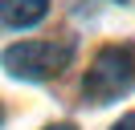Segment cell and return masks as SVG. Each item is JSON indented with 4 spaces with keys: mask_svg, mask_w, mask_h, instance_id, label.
<instances>
[{
    "mask_svg": "<svg viewBox=\"0 0 135 130\" xmlns=\"http://www.w3.org/2000/svg\"><path fill=\"white\" fill-rule=\"evenodd\" d=\"M131 85H135V45H107V49H98V57L90 61V69L82 77V94L94 106H107L115 98H123Z\"/></svg>",
    "mask_w": 135,
    "mask_h": 130,
    "instance_id": "1",
    "label": "cell"
},
{
    "mask_svg": "<svg viewBox=\"0 0 135 130\" xmlns=\"http://www.w3.org/2000/svg\"><path fill=\"white\" fill-rule=\"evenodd\" d=\"M70 57H74V41L70 37H61V41H21V45H8L0 53V65L12 77L49 81L70 65Z\"/></svg>",
    "mask_w": 135,
    "mask_h": 130,
    "instance_id": "2",
    "label": "cell"
},
{
    "mask_svg": "<svg viewBox=\"0 0 135 130\" xmlns=\"http://www.w3.org/2000/svg\"><path fill=\"white\" fill-rule=\"evenodd\" d=\"M49 16V0H0V20L8 29H33Z\"/></svg>",
    "mask_w": 135,
    "mask_h": 130,
    "instance_id": "3",
    "label": "cell"
},
{
    "mask_svg": "<svg viewBox=\"0 0 135 130\" xmlns=\"http://www.w3.org/2000/svg\"><path fill=\"white\" fill-rule=\"evenodd\" d=\"M110 130H135V114H123V118H119Z\"/></svg>",
    "mask_w": 135,
    "mask_h": 130,
    "instance_id": "4",
    "label": "cell"
},
{
    "mask_svg": "<svg viewBox=\"0 0 135 130\" xmlns=\"http://www.w3.org/2000/svg\"><path fill=\"white\" fill-rule=\"evenodd\" d=\"M45 130H78L74 122H53V126H45Z\"/></svg>",
    "mask_w": 135,
    "mask_h": 130,
    "instance_id": "5",
    "label": "cell"
},
{
    "mask_svg": "<svg viewBox=\"0 0 135 130\" xmlns=\"http://www.w3.org/2000/svg\"><path fill=\"white\" fill-rule=\"evenodd\" d=\"M0 122H4V106H0Z\"/></svg>",
    "mask_w": 135,
    "mask_h": 130,
    "instance_id": "6",
    "label": "cell"
},
{
    "mask_svg": "<svg viewBox=\"0 0 135 130\" xmlns=\"http://www.w3.org/2000/svg\"><path fill=\"white\" fill-rule=\"evenodd\" d=\"M119 4H123V0H119Z\"/></svg>",
    "mask_w": 135,
    "mask_h": 130,
    "instance_id": "7",
    "label": "cell"
}]
</instances>
